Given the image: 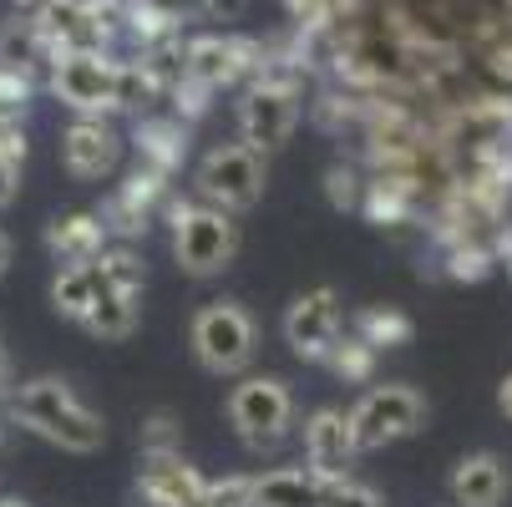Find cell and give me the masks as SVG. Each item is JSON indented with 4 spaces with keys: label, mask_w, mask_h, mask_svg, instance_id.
I'll return each instance as SVG.
<instances>
[{
    "label": "cell",
    "mask_w": 512,
    "mask_h": 507,
    "mask_svg": "<svg viewBox=\"0 0 512 507\" xmlns=\"http://www.w3.org/2000/svg\"><path fill=\"white\" fill-rule=\"evenodd\" d=\"M127 6H132L137 16H148V21H158V26L178 31L183 21L208 16V11H213V0H127Z\"/></svg>",
    "instance_id": "obj_23"
},
{
    "label": "cell",
    "mask_w": 512,
    "mask_h": 507,
    "mask_svg": "<svg viewBox=\"0 0 512 507\" xmlns=\"http://www.w3.org/2000/svg\"><path fill=\"white\" fill-rule=\"evenodd\" d=\"M51 92L77 117L117 112V56L112 51H61L51 66Z\"/></svg>",
    "instance_id": "obj_7"
},
{
    "label": "cell",
    "mask_w": 512,
    "mask_h": 507,
    "mask_svg": "<svg viewBox=\"0 0 512 507\" xmlns=\"http://www.w3.org/2000/svg\"><path fill=\"white\" fill-rule=\"evenodd\" d=\"M264 46L259 41H244V36H198L183 46V61H188V82L198 92H218V87H234L239 77L259 71L264 61Z\"/></svg>",
    "instance_id": "obj_9"
},
{
    "label": "cell",
    "mask_w": 512,
    "mask_h": 507,
    "mask_svg": "<svg viewBox=\"0 0 512 507\" xmlns=\"http://www.w3.org/2000/svg\"><path fill=\"white\" fill-rule=\"evenodd\" d=\"M198 193H203V203L224 208V213L254 208L259 193H264V153L244 148V142H224V148H213L198 163Z\"/></svg>",
    "instance_id": "obj_8"
},
{
    "label": "cell",
    "mask_w": 512,
    "mask_h": 507,
    "mask_svg": "<svg viewBox=\"0 0 512 507\" xmlns=\"http://www.w3.org/2000/svg\"><path fill=\"white\" fill-rule=\"evenodd\" d=\"M0 507H26V502H16V497H0Z\"/></svg>",
    "instance_id": "obj_34"
},
{
    "label": "cell",
    "mask_w": 512,
    "mask_h": 507,
    "mask_svg": "<svg viewBox=\"0 0 512 507\" xmlns=\"http://www.w3.org/2000/svg\"><path fill=\"white\" fill-rule=\"evenodd\" d=\"M51 66H56V51L41 36V26H36L31 11L26 16H11L6 26H0V71H11V77H21L31 87L36 77L51 82Z\"/></svg>",
    "instance_id": "obj_14"
},
{
    "label": "cell",
    "mask_w": 512,
    "mask_h": 507,
    "mask_svg": "<svg viewBox=\"0 0 512 507\" xmlns=\"http://www.w3.org/2000/svg\"><path fill=\"white\" fill-rule=\"evenodd\" d=\"M173 254H178V269L193 274V279H208V274H224L239 254V224L234 213L213 208V203H183L173 208Z\"/></svg>",
    "instance_id": "obj_2"
},
{
    "label": "cell",
    "mask_w": 512,
    "mask_h": 507,
    "mask_svg": "<svg viewBox=\"0 0 512 507\" xmlns=\"http://www.w3.org/2000/svg\"><path fill=\"white\" fill-rule=\"evenodd\" d=\"M325 507H381V497H376V487H365L355 477H335V482H325Z\"/></svg>",
    "instance_id": "obj_25"
},
{
    "label": "cell",
    "mask_w": 512,
    "mask_h": 507,
    "mask_svg": "<svg viewBox=\"0 0 512 507\" xmlns=\"http://www.w3.org/2000/svg\"><path fill=\"white\" fill-rule=\"evenodd\" d=\"M26 97H31V87H26L21 77H11V71H0V127H6V122H21Z\"/></svg>",
    "instance_id": "obj_26"
},
{
    "label": "cell",
    "mask_w": 512,
    "mask_h": 507,
    "mask_svg": "<svg viewBox=\"0 0 512 507\" xmlns=\"http://www.w3.org/2000/svg\"><path fill=\"white\" fill-rule=\"evenodd\" d=\"M497 406H502V416L512 421V376L502 381V391H497Z\"/></svg>",
    "instance_id": "obj_31"
},
{
    "label": "cell",
    "mask_w": 512,
    "mask_h": 507,
    "mask_svg": "<svg viewBox=\"0 0 512 507\" xmlns=\"http://www.w3.org/2000/svg\"><path fill=\"white\" fill-rule=\"evenodd\" d=\"M102 289V269L97 264H61L56 279H51V305L66 315V320H82Z\"/></svg>",
    "instance_id": "obj_18"
},
{
    "label": "cell",
    "mask_w": 512,
    "mask_h": 507,
    "mask_svg": "<svg viewBox=\"0 0 512 507\" xmlns=\"http://www.w3.org/2000/svg\"><path fill=\"white\" fill-rule=\"evenodd\" d=\"M16 188H21V158L0 153V208H6V203L16 198Z\"/></svg>",
    "instance_id": "obj_28"
},
{
    "label": "cell",
    "mask_w": 512,
    "mask_h": 507,
    "mask_svg": "<svg viewBox=\"0 0 512 507\" xmlns=\"http://www.w3.org/2000/svg\"><path fill=\"white\" fill-rule=\"evenodd\" d=\"M188 340H193V355L203 360L213 376L244 371L249 360H254V350H259V330H254L249 310L234 305V300H208V305L193 315Z\"/></svg>",
    "instance_id": "obj_3"
},
{
    "label": "cell",
    "mask_w": 512,
    "mask_h": 507,
    "mask_svg": "<svg viewBox=\"0 0 512 507\" xmlns=\"http://www.w3.org/2000/svg\"><path fill=\"white\" fill-rule=\"evenodd\" d=\"M340 325H345V315H340V295L330 284L310 289V295H300L284 310V340L300 360H325L340 340Z\"/></svg>",
    "instance_id": "obj_10"
},
{
    "label": "cell",
    "mask_w": 512,
    "mask_h": 507,
    "mask_svg": "<svg viewBox=\"0 0 512 507\" xmlns=\"http://www.w3.org/2000/svg\"><path fill=\"white\" fill-rule=\"evenodd\" d=\"M355 457H360V447H355V431H350V411L320 406L305 421V462H310V472L335 482V477H350Z\"/></svg>",
    "instance_id": "obj_11"
},
{
    "label": "cell",
    "mask_w": 512,
    "mask_h": 507,
    "mask_svg": "<svg viewBox=\"0 0 512 507\" xmlns=\"http://www.w3.org/2000/svg\"><path fill=\"white\" fill-rule=\"evenodd\" d=\"M507 497V467L502 457L492 452H477V457H462L457 472H452V502L457 507H502Z\"/></svg>",
    "instance_id": "obj_16"
},
{
    "label": "cell",
    "mask_w": 512,
    "mask_h": 507,
    "mask_svg": "<svg viewBox=\"0 0 512 507\" xmlns=\"http://www.w3.org/2000/svg\"><path fill=\"white\" fill-rule=\"evenodd\" d=\"M421 421H426V401L411 386H371L350 406V431H355L360 452H376V447L411 437V431H421Z\"/></svg>",
    "instance_id": "obj_6"
},
{
    "label": "cell",
    "mask_w": 512,
    "mask_h": 507,
    "mask_svg": "<svg viewBox=\"0 0 512 507\" xmlns=\"http://www.w3.org/2000/svg\"><path fill=\"white\" fill-rule=\"evenodd\" d=\"M355 340H365V345H371L376 355L381 350H396V345H406L411 340V320L401 315V310H360L355 315V330H350Z\"/></svg>",
    "instance_id": "obj_20"
},
{
    "label": "cell",
    "mask_w": 512,
    "mask_h": 507,
    "mask_svg": "<svg viewBox=\"0 0 512 507\" xmlns=\"http://www.w3.org/2000/svg\"><path fill=\"white\" fill-rule=\"evenodd\" d=\"M208 482L178 452H142V497L148 507H203Z\"/></svg>",
    "instance_id": "obj_13"
},
{
    "label": "cell",
    "mask_w": 512,
    "mask_h": 507,
    "mask_svg": "<svg viewBox=\"0 0 512 507\" xmlns=\"http://www.w3.org/2000/svg\"><path fill=\"white\" fill-rule=\"evenodd\" d=\"M97 269H102V279H107L112 289H127V295H137L142 279H148V264H142V254H137L132 244H122V239H112V244L102 249Z\"/></svg>",
    "instance_id": "obj_21"
},
{
    "label": "cell",
    "mask_w": 512,
    "mask_h": 507,
    "mask_svg": "<svg viewBox=\"0 0 512 507\" xmlns=\"http://www.w3.org/2000/svg\"><path fill=\"white\" fill-rule=\"evenodd\" d=\"M107 244H112V234L102 224V213H66V219H51V229H46V249L61 264H97Z\"/></svg>",
    "instance_id": "obj_15"
},
{
    "label": "cell",
    "mask_w": 512,
    "mask_h": 507,
    "mask_svg": "<svg viewBox=\"0 0 512 507\" xmlns=\"http://www.w3.org/2000/svg\"><path fill=\"white\" fill-rule=\"evenodd\" d=\"M82 325H87L92 335H102V340L132 335V325H137V295H127V289H112V284L102 279V289H97L92 310L82 315Z\"/></svg>",
    "instance_id": "obj_19"
},
{
    "label": "cell",
    "mask_w": 512,
    "mask_h": 507,
    "mask_svg": "<svg viewBox=\"0 0 512 507\" xmlns=\"http://www.w3.org/2000/svg\"><path fill=\"white\" fill-rule=\"evenodd\" d=\"M254 507H325V477L310 467H274L254 477Z\"/></svg>",
    "instance_id": "obj_17"
},
{
    "label": "cell",
    "mask_w": 512,
    "mask_h": 507,
    "mask_svg": "<svg viewBox=\"0 0 512 507\" xmlns=\"http://www.w3.org/2000/svg\"><path fill=\"white\" fill-rule=\"evenodd\" d=\"M6 411H11L16 426L36 431L41 442H51L61 452H97L107 442L102 416L87 401H77V391H71L66 381H56V376H36L26 386H11Z\"/></svg>",
    "instance_id": "obj_1"
},
{
    "label": "cell",
    "mask_w": 512,
    "mask_h": 507,
    "mask_svg": "<svg viewBox=\"0 0 512 507\" xmlns=\"http://www.w3.org/2000/svg\"><path fill=\"white\" fill-rule=\"evenodd\" d=\"M502 259H507V274H512V234H507V249H502Z\"/></svg>",
    "instance_id": "obj_33"
},
{
    "label": "cell",
    "mask_w": 512,
    "mask_h": 507,
    "mask_svg": "<svg viewBox=\"0 0 512 507\" xmlns=\"http://www.w3.org/2000/svg\"><path fill=\"white\" fill-rule=\"evenodd\" d=\"M61 158L77 178H107L122 158V137L107 117H77L61 132Z\"/></svg>",
    "instance_id": "obj_12"
},
{
    "label": "cell",
    "mask_w": 512,
    "mask_h": 507,
    "mask_svg": "<svg viewBox=\"0 0 512 507\" xmlns=\"http://www.w3.org/2000/svg\"><path fill=\"white\" fill-rule=\"evenodd\" d=\"M229 421L254 452L279 447L289 437V426H295V396L274 376H244L229 391Z\"/></svg>",
    "instance_id": "obj_5"
},
{
    "label": "cell",
    "mask_w": 512,
    "mask_h": 507,
    "mask_svg": "<svg viewBox=\"0 0 512 507\" xmlns=\"http://www.w3.org/2000/svg\"><path fill=\"white\" fill-rule=\"evenodd\" d=\"M6 269H11V239L0 234V279H6Z\"/></svg>",
    "instance_id": "obj_32"
},
{
    "label": "cell",
    "mask_w": 512,
    "mask_h": 507,
    "mask_svg": "<svg viewBox=\"0 0 512 507\" xmlns=\"http://www.w3.org/2000/svg\"><path fill=\"white\" fill-rule=\"evenodd\" d=\"M376 350L365 345V340H355V335H340L335 340V350L325 355V366L335 371V376H345V381H371V371H376Z\"/></svg>",
    "instance_id": "obj_22"
},
{
    "label": "cell",
    "mask_w": 512,
    "mask_h": 507,
    "mask_svg": "<svg viewBox=\"0 0 512 507\" xmlns=\"http://www.w3.org/2000/svg\"><path fill=\"white\" fill-rule=\"evenodd\" d=\"M11 396V366H6V350H0V406H6Z\"/></svg>",
    "instance_id": "obj_30"
},
{
    "label": "cell",
    "mask_w": 512,
    "mask_h": 507,
    "mask_svg": "<svg viewBox=\"0 0 512 507\" xmlns=\"http://www.w3.org/2000/svg\"><path fill=\"white\" fill-rule=\"evenodd\" d=\"M492 77H497V82H512V41L492 51Z\"/></svg>",
    "instance_id": "obj_29"
},
{
    "label": "cell",
    "mask_w": 512,
    "mask_h": 507,
    "mask_svg": "<svg viewBox=\"0 0 512 507\" xmlns=\"http://www.w3.org/2000/svg\"><path fill=\"white\" fill-rule=\"evenodd\" d=\"M203 507H254V477H224V482H208Z\"/></svg>",
    "instance_id": "obj_24"
},
{
    "label": "cell",
    "mask_w": 512,
    "mask_h": 507,
    "mask_svg": "<svg viewBox=\"0 0 512 507\" xmlns=\"http://www.w3.org/2000/svg\"><path fill=\"white\" fill-rule=\"evenodd\" d=\"M300 122V87L295 77H279V71H259L254 87L239 102V132H244V148L254 153H274L289 142Z\"/></svg>",
    "instance_id": "obj_4"
},
{
    "label": "cell",
    "mask_w": 512,
    "mask_h": 507,
    "mask_svg": "<svg viewBox=\"0 0 512 507\" xmlns=\"http://www.w3.org/2000/svg\"><path fill=\"white\" fill-rule=\"evenodd\" d=\"M330 198H335V208H360V173L355 168H330Z\"/></svg>",
    "instance_id": "obj_27"
}]
</instances>
